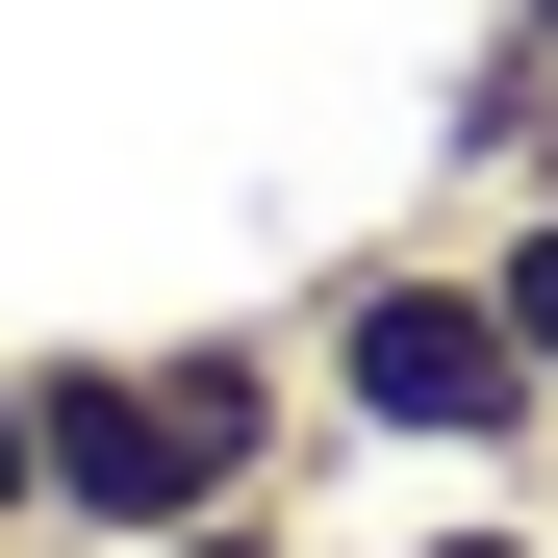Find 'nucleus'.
I'll list each match as a JSON object with an SVG mask.
<instances>
[{
  "label": "nucleus",
  "instance_id": "obj_1",
  "mask_svg": "<svg viewBox=\"0 0 558 558\" xmlns=\"http://www.w3.org/2000/svg\"><path fill=\"white\" fill-rule=\"evenodd\" d=\"M305 407L381 432V457H432V483H533V457H558V381L508 355L483 254H355L305 305Z\"/></svg>",
  "mask_w": 558,
  "mask_h": 558
},
{
  "label": "nucleus",
  "instance_id": "obj_2",
  "mask_svg": "<svg viewBox=\"0 0 558 558\" xmlns=\"http://www.w3.org/2000/svg\"><path fill=\"white\" fill-rule=\"evenodd\" d=\"M26 483H51L76 558H153V533H204V508H229L153 355H26Z\"/></svg>",
  "mask_w": 558,
  "mask_h": 558
},
{
  "label": "nucleus",
  "instance_id": "obj_3",
  "mask_svg": "<svg viewBox=\"0 0 558 558\" xmlns=\"http://www.w3.org/2000/svg\"><path fill=\"white\" fill-rule=\"evenodd\" d=\"M457 153H483L508 204H558V51H508V26H483V76H457Z\"/></svg>",
  "mask_w": 558,
  "mask_h": 558
},
{
  "label": "nucleus",
  "instance_id": "obj_4",
  "mask_svg": "<svg viewBox=\"0 0 558 558\" xmlns=\"http://www.w3.org/2000/svg\"><path fill=\"white\" fill-rule=\"evenodd\" d=\"M483 305H508V355L558 381V204H483Z\"/></svg>",
  "mask_w": 558,
  "mask_h": 558
},
{
  "label": "nucleus",
  "instance_id": "obj_5",
  "mask_svg": "<svg viewBox=\"0 0 558 558\" xmlns=\"http://www.w3.org/2000/svg\"><path fill=\"white\" fill-rule=\"evenodd\" d=\"M407 558H558V508H457V533H407Z\"/></svg>",
  "mask_w": 558,
  "mask_h": 558
},
{
  "label": "nucleus",
  "instance_id": "obj_6",
  "mask_svg": "<svg viewBox=\"0 0 558 558\" xmlns=\"http://www.w3.org/2000/svg\"><path fill=\"white\" fill-rule=\"evenodd\" d=\"M153 558H305V533H279V508H204V533H153Z\"/></svg>",
  "mask_w": 558,
  "mask_h": 558
},
{
  "label": "nucleus",
  "instance_id": "obj_7",
  "mask_svg": "<svg viewBox=\"0 0 558 558\" xmlns=\"http://www.w3.org/2000/svg\"><path fill=\"white\" fill-rule=\"evenodd\" d=\"M508 51H558V0H508Z\"/></svg>",
  "mask_w": 558,
  "mask_h": 558
}]
</instances>
